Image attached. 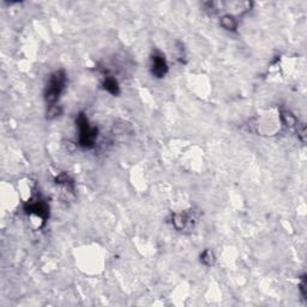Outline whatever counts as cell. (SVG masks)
<instances>
[{"label":"cell","mask_w":307,"mask_h":307,"mask_svg":"<svg viewBox=\"0 0 307 307\" xmlns=\"http://www.w3.org/2000/svg\"><path fill=\"white\" fill-rule=\"evenodd\" d=\"M66 83L65 74L63 71L54 72L49 77L48 84L46 88V100L50 106H55V102L58 101L60 94L64 89Z\"/></svg>","instance_id":"6da1fadb"},{"label":"cell","mask_w":307,"mask_h":307,"mask_svg":"<svg viewBox=\"0 0 307 307\" xmlns=\"http://www.w3.org/2000/svg\"><path fill=\"white\" fill-rule=\"evenodd\" d=\"M220 23L226 30H235L238 28V22L230 15H224L221 17Z\"/></svg>","instance_id":"5b68a950"},{"label":"cell","mask_w":307,"mask_h":307,"mask_svg":"<svg viewBox=\"0 0 307 307\" xmlns=\"http://www.w3.org/2000/svg\"><path fill=\"white\" fill-rule=\"evenodd\" d=\"M78 130H80V142L81 145L85 148H89L94 144L96 138V129L91 128L88 122V119L84 115L78 116Z\"/></svg>","instance_id":"7a4b0ae2"},{"label":"cell","mask_w":307,"mask_h":307,"mask_svg":"<svg viewBox=\"0 0 307 307\" xmlns=\"http://www.w3.org/2000/svg\"><path fill=\"white\" fill-rule=\"evenodd\" d=\"M201 259H202V263H204L205 265H209V267H210V265H214V263H215V256L211 250H207V251H204L203 253H202Z\"/></svg>","instance_id":"8992f818"},{"label":"cell","mask_w":307,"mask_h":307,"mask_svg":"<svg viewBox=\"0 0 307 307\" xmlns=\"http://www.w3.org/2000/svg\"><path fill=\"white\" fill-rule=\"evenodd\" d=\"M195 222V217L191 214L182 213V214H174L172 216V224L176 230L188 229Z\"/></svg>","instance_id":"277c9868"},{"label":"cell","mask_w":307,"mask_h":307,"mask_svg":"<svg viewBox=\"0 0 307 307\" xmlns=\"http://www.w3.org/2000/svg\"><path fill=\"white\" fill-rule=\"evenodd\" d=\"M167 70H168V66H167L164 56L160 53L154 54L153 58H151V72H153V75L161 78L166 75Z\"/></svg>","instance_id":"3957f363"}]
</instances>
